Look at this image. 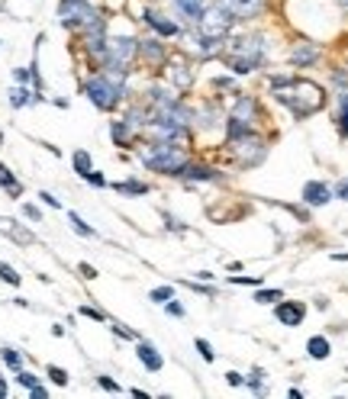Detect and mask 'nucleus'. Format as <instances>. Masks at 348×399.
Returning a JSON list of instances; mask_svg holds the SVG:
<instances>
[{"label":"nucleus","instance_id":"obj_38","mask_svg":"<svg viewBox=\"0 0 348 399\" xmlns=\"http://www.w3.org/2000/svg\"><path fill=\"white\" fill-rule=\"evenodd\" d=\"M81 316H87V319H97V322H104V313L100 309H94V306H81Z\"/></svg>","mask_w":348,"mask_h":399},{"label":"nucleus","instance_id":"obj_5","mask_svg":"<svg viewBox=\"0 0 348 399\" xmlns=\"http://www.w3.org/2000/svg\"><path fill=\"white\" fill-rule=\"evenodd\" d=\"M100 19V10L91 0H62L58 3V23L65 29H87Z\"/></svg>","mask_w":348,"mask_h":399},{"label":"nucleus","instance_id":"obj_23","mask_svg":"<svg viewBox=\"0 0 348 399\" xmlns=\"http://www.w3.org/2000/svg\"><path fill=\"white\" fill-rule=\"evenodd\" d=\"M39 97L29 87H13L10 91V106H17V110H23V106H29V103H36Z\"/></svg>","mask_w":348,"mask_h":399},{"label":"nucleus","instance_id":"obj_39","mask_svg":"<svg viewBox=\"0 0 348 399\" xmlns=\"http://www.w3.org/2000/svg\"><path fill=\"white\" fill-rule=\"evenodd\" d=\"M165 309H168V316H184V306H181V303H174V297L168 299V303H165Z\"/></svg>","mask_w":348,"mask_h":399},{"label":"nucleus","instance_id":"obj_25","mask_svg":"<svg viewBox=\"0 0 348 399\" xmlns=\"http://www.w3.org/2000/svg\"><path fill=\"white\" fill-rule=\"evenodd\" d=\"M71 161H75V171H77L81 177H87L91 171H94V161H91V155H87L84 149H77L75 155H71Z\"/></svg>","mask_w":348,"mask_h":399},{"label":"nucleus","instance_id":"obj_21","mask_svg":"<svg viewBox=\"0 0 348 399\" xmlns=\"http://www.w3.org/2000/svg\"><path fill=\"white\" fill-rule=\"evenodd\" d=\"M174 7H178L181 17H187V19H194V23H197L200 13L207 10V0H174Z\"/></svg>","mask_w":348,"mask_h":399},{"label":"nucleus","instance_id":"obj_29","mask_svg":"<svg viewBox=\"0 0 348 399\" xmlns=\"http://www.w3.org/2000/svg\"><path fill=\"white\" fill-rule=\"evenodd\" d=\"M277 299H284L281 290H258V293H255V303H262V306H271Z\"/></svg>","mask_w":348,"mask_h":399},{"label":"nucleus","instance_id":"obj_46","mask_svg":"<svg viewBox=\"0 0 348 399\" xmlns=\"http://www.w3.org/2000/svg\"><path fill=\"white\" fill-rule=\"evenodd\" d=\"M39 196H42V203H46V206H52V210H62L58 196H52V194H39Z\"/></svg>","mask_w":348,"mask_h":399},{"label":"nucleus","instance_id":"obj_52","mask_svg":"<svg viewBox=\"0 0 348 399\" xmlns=\"http://www.w3.org/2000/svg\"><path fill=\"white\" fill-rule=\"evenodd\" d=\"M0 142H3V132H0Z\"/></svg>","mask_w":348,"mask_h":399},{"label":"nucleus","instance_id":"obj_11","mask_svg":"<svg viewBox=\"0 0 348 399\" xmlns=\"http://www.w3.org/2000/svg\"><path fill=\"white\" fill-rule=\"evenodd\" d=\"M258 120V100L255 97H239L229 113V122H239V126H248L252 129V122Z\"/></svg>","mask_w":348,"mask_h":399},{"label":"nucleus","instance_id":"obj_12","mask_svg":"<svg viewBox=\"0 0 348 399\" xmlns=\"http://www.w3.org/2000/svg\"><path fill=\"white\" fill-rule=\"evenodd\" d=\"M300 200H303L306 206H326V203L332 200V187L322 184V180H310V184L303 187Z\"/></svg>","mask_w":348,"mask_h":399},{"label":"nucleus","instance_id":"obj_7","mask_svg":"<svg viewBox=\"0 0 348 399\" xmlns=\"http://www.w3.org/2000/svg\"><path fill=\"white\" fill-rule=\"evenodd\" d=\"M229 149H232L235 161H239L242 167L262 165L264 155H268V145H264V139H258V136H252V132H245V136L232 139V142H229Z\"/></svg>","mask_w":348,"mask_h":399},{"label":"nucleus","instance_id":"obj_18","mask_svg":"<svg viewBox=\"0 0 348 399\" xmlns=\"http://www.w3.org/2000/svg\"><path fill=\"white\" fill-rule=\"evenodd\" d=\"M178 177H184V180H217V171H213V167H207V165H184V171H181Z\"/></svg>","mask_w":348,"mask_h":399},{"label":"nucleus","instance_id":"obj_34","mask_svg":"<svg viewBox=\"0 0 348 399\" xmlns=\"http://www.w3.org/2000/svg\"><path fill=\"white\" fill-rule=\"evenodd\" d=\"M339 129L342 136H348V93L342 97V110H339Z\"/></svg>","mask_w":348,"mask_h":399},{"label":"nucleus","instance_id":"obj_17","mask_svg":"<svg viewBox=\"0 0 348 399\" xmlns=\"http://www.w3.org/2000/svg\"><path fill=\"white\" fill-rule=\"evenodd\" d=\"M0 187L10 194V200H19V196H23V184L13 177V171H10L3 161H0Z\"/></svg>","mask_w":348,"mask_h":399},{"label":"nucleus","instance_id":"obj_28","mask_svg":"<svg viewBox=\"0 0 348 399\" xmlns=\"http://www.w3.org/2000/svg\"><path fill=\"white\" fill-rule=\"evenodd\" d=\"M68 223H71V229H75V232L77 235H84V239H94V229H91V225H87L84 223V219H81V216H77V213H68Z\"/></svg>","mask_w":348,"mask_h":399},{"label":"nucleus","instance_id":"obj_41","mask_svg":"<svg viewBox=\"0 0 348 399\" xmlns=\"http://www.w3.org/2000/svg\"><path fill=\"white\" fill-rule=\"evenodd\" d=\"M87 184H94V187H107V177L104 174H97V171H91V174L84 177Z\"/></svg>","mask_w":348,"mask_h":399},{"label":"nucleus","instance_id":"obj_8","mask_svg":"<svg viewBox=\"0 0 348 399\" xmlns=\"http://www.w3.org/2000/svg\"><path fill=\"white\" fill-rule=\"evenodd\" d=\"M139 52V39L132 36H120V39H107V62H116V65H129Z\"/></svg>","mask_w":348,"mask_h":399},{"label":"nucleus","instance_id":"obj_30","mask_svg":"<svg viewBox=\"0 0 348 399\" xmlns=\"http://www.w3.org/2000/svg\"><path fill=\"white\" fill-rule=\"evenodd\" d=\"M171 297H174V287H155L149 293V299H152V303H158V306H165Z\"/></svg>","mask_w":348,"mask_h":399},{"label":"nucleus","instance_id":"obj_37","mask_svg":"<svg viewBox=\"0 0 348 399\" xmlns=\"http://www.w3.org/2000/svg\"><path fill=\"white\" fill-rule=\"evenodd\" d=\"M48 377H52L55 387H65V383H68V373L62 371V367H48Z\"/></svg>","mask_w":348,"mask_h":399},{"label":"nucleus","instance_id":"obj_36","mask_svg":"<svg viewBox=\"0 0 348 399\" xmlns=\"http://www.w3.org/2000/svg\"><path fill=\"white\" fill-rule=\"evenodd\" d=\"M23 216H26V219H33V223H42V210H39V206H33V203H23Z\"/></svg>","mask_w":348,"mask_h":399},{"label":"nucleus","instance_id":"obj_48","mask_svg":"<svg viewBox=\"0 0 348 399\" xmlns=\"http://www.w3.org/2000/svg\"><path fill=\"white\" fill-rule=\"evenodd\" d=\"M13 77H17L19 84H26L29 77H33V71H26V68H17V71H13Z\"/></svg>","mask_w":348,"mask_h":399},{"label":"nucleus","instance_id":"obj_6","mask_svg":"<svg viewBox=\"0 0 348 399\" xmlns=\"http://www.w3.org/2000/svg\"><path fill=\"white\" fill-rule=\"evenodd\" d=\"M235 17L229 13L226 7H219V3H213V7H207L203 13H200L197 26H200V36H210V39H226L229 29H232Z\"/></svg>","mask_w":348,"mask_h":399},{"label":"nucleus","instance_id":"obj_3","mask_svg":"<svg viewBox=\"0 0 348 399\" xmlns=\"http://www.w3.org/2000/svg\"><path fill=\"white\" fill-rule=\"evenodd\" d=\"M264 52H268V46H264L262 36H239L229 42L226 65L232 68L235 75H252L255 68L264 62Z\"/></svg>","mask_w":348,"mask_h":399},{"label":"nucleus","instance_id":"obj_45","mask_svg":"<svg viewBox=\"0 0 348 399\" xmlns=\"http://www.w3.org/2000/svg\"><path fill=\"white\" fill-rule=\"evenodd\" d=\"M226 380H229V387H242L245 377H242V373H235V371H229V373H226Z\"/></svg>","mask_w":348,"mask_h":399},{"label":"nucleus","instance_id":"obj_26","mask_svg":"<svg viewBox=\"0 0 348 399\" xmlns=\"http://www.w3.org/2000/svg\"><path fill=\"white\" fill-rule=\"evenodd\" d=\"M0 361L7 364L10 371H23V354L17 348H0Z\"/></svg>","mask_w":348,"mask_h":399},{"label":"nucleus","instance_id":"obj_47","mask_svg":"<svg viewBox=\"0 0 348 399\" xmlns=\"http://www.w3.org/2000/svg\"><path fill=\"white\" fill-rule=\"evenodd\" d=\"M29 396H33V399H46V396H48V390L42 387V383H36V387L29 390Z\"/></svg>","mask_w":348,"mask_h":399},{"label":"nucleus","instance_id":"obj_10","mask_svg":"<svg viewBox=\"0 0 348 399\" xmlns=\"http://www.w3.org/2000/svg\"><path fill=\"white\" fill-rule=\"evenodd\" d=\"M219 7H226L235 19H255L262 17L264 10V0H217Z\"/></svg>","mask_w":348,"mask_h":399},{"label":"nucleus","instance_id":"obj_1","mask_svg":"<svg viewBox=\"0 0 348 399\" xmlns=\"http://www.w3.org/2000/svg\"><path fill=\"white\" fill-rule=\"evenodd\" d=\"M274 100L284 103L287 110L297 116V120H306L313 113H320L326 106V91L313 81H300V77H291V81L274 91Z\"/></svg>","mask_w":348,"mask_h":399},{"label":"nucleus","instance_id":"obj_4","mask_svg":"<svg viewBox=\"0 0 348 399\" xmlns=\"http://www.w3.org/2000/svg\"><path fill=\"white\" fill-rule=\"evenodd\" d=\"M84 93H87V100L94 103L97 110H116L120 106V100L126 97V87H122V81H113L110 75H94L91 81L84 84Z\"/></svg>","mask_w":348,"mask_h":399},{"label":"nucleus","instance_id":"obj_20","mask_svg":"<svg viewBox=\"0 0 348 399\" xmlns=\"http://www.w3.org/2000/svg\"><path fill=\"white\" fill-rule=\"evenodd\" d=\"M139 52L149 58L152 65H161V62H165V46H161L158 39H142V42H139Z\"/></svg>","mask_w":348,"mask_h":399},{"label":"nucleus","instance_id":"obj_22","mask_svg":"<svg viewBox=\"0 0 348 399\" xmlns=\"http://www.w3.org/2000/svg\"><path fill=\"white\" fill-rule=\"evenodd\" d=\"M113 190L120 196H145L149 194V184H142V180H116Z\"/></svg>","mask_w":348,"mask_h":399},{"label":"nucleus","instance_id":"obj_9","mask_svg":"<svg viewBox=\"0 0 348 399\" xmlns=\"http://www.w3.org/2000/svg\"><path fill=\"white\" fill-rule=\"evenodd\" d=\"M274 316H277L281 325H287V328H297V325L303 322V316H306V306H303L300 299H281V303L274 306Z\"/></svg>","mask_w":348,"mask_h":399},{"label":"nucleus","instance_id":"obj_40","mask_svg":"<svg viewBox=\"0 0 348 399\" xmlns=\"http://www.w3.org/2000/svg\"><path fill=\"white\" fill-rule=\"evenodd\" d=\"M97 383H100L104 390H110V393H120V383L110 380V377H97Z\"/></svg>","mask_w":348,"mask_h":399},{"label":"nucleus","instance_id":"obj_35","mask_svg":"<svg viewBox=\"0 0 348 399\" xmlns=\"http://www.w3.org/2000/svg\"><path fill=\"white\" fill-rule=\"evenodd\" d=\"M17 380L23 383L26 390H33V387H36V383H39V377H36V373H29V371H17Z\"/></svg>","mask_w":348,"mask_h":399},{"label":"nucleus","instance_id":"obj_31","mask_svg":"<svg viewBox=\"0 0 348 399\" xmlns=\"http://www.w3.org/2000/svg\"><path fill=\"white\" fill-rule=\"evenodd\" d=\"M194 348L200 351V358H203V361H217V351H213V344H210L207 338H197V342H194Z\"/></svg>","mask_w":348,"mask_h":399},{"label":"nucleus","instance_id":"obj_49","mask_svg":"<svg viewBox=\"0 0 348 399\" xmlns=\"http://www.w3.org/2000/svg\"><path fill=\"white\" fill-rule=\"evenodd\" d=\"M81 277H87V280H94L97 277V270L91 268V264H81Z\"/></svg>","mask_w":348,"mask_h":399},{"label":"nucleus","instance_id":"obj_33","mask_svg":"<svg viewBox=\"0 0 348 399\" xmlns=\"http://www.w3.org/2000/svg\"><path fill=\"white\" fill-rule=\"evenodd\" d=\"M245 383H248L255 393H264V371H252V377H245Z\"/></svg>","mask_w":348,"mask_h":399},{"label":"nucleus","instance_id":"obj_44","mask_svg":"<svg viewBox=\"0 0 348 399\" xmlns=\"http://www.w3.org/2000/svg\"><path fill=\"white\" fill-rule=\"evenodd\" d=\"M232 284H242V287H258L262 277H232Z\"/></svg>","mask_w":348,"mask_h":399},{"label":"nucleus","instance_id":"obj_15","mask_svg":"<svg viewBox=\"0 0 348 399\" xmlns=\"http://www.w3.org/2000/svg\"><path fill=\"white\" fill-rule=\"evenodd\" d=\"M142 19H145V23H149L155 33H161V36H178V23L165 19L161 13H155V10H145V13H142Z\"/></svg>","mask_w":348,"mask_h":399},{"label":"nucleus","instance_id":"obj_51","mask_svg":"<svg viewBox=\"0 0 348 399\" xmlns=\"http://www.w3.org/2000/svg\"><path fill=\"white\" fill-rule=\"evenodd\" d=\"M339 3H342V10H345V13H348V0H339Z\"/></svg>","mask_w":348,"mask_h":399},{"label":"nucleus","instance_id":"obj_27","mask_svg":"<svg viewBox=\"0 0 348 399\" xmlns=\"http://www.w3.org/2000/svg\"><path fill=\"white\" fill-rule=\"evenodd\" d=\"M168 75L174 77V84H178L181 91H187V87H190V81H194V75H190V71H187V68H184V65H171V71H168Z\"/></svg>","mask_w":348,"mask_h":399},{"label":"nucleus","instance_id":"obj_50","mask_svg":"<svg viewBox=\"0 0 348 399\" xmlns=\"http://www.w3.org/2000/svg\"><path fill=\"white\" fill-rule=\"evenodd\" d=\"M7 393H10V390H7V383H3V377H0V399H7Z\"/></svg>","mask_w":348,"mask_h":399},{"label":"nucleus","instance_id":"obj_19","mask_svg":"<svg viewBox=\"0 0 348 399\" xmlns=\"http://www.w3.org/2000/svg\"><path fill=\"white\" fill-rule=\"evenodd\" d=\"M329 351H332V344H329V338H322V335H313L310 342H306V354H310L313 361H326Z\"/></svg>","mask_w":348,"mask_h":399},{"label":"nucleus","instance_id":"obj_2","mask_svg":"<svg viewBox=\"0 0 348 399\" xmlns=\"http://www.w3.org/2000/svg\"><path fill=\"white\" fill-rule=\"evenodd\" d=\"M142 165L149 167V171H158V174H171L178 177L181 171H184V165H187V155L181 151L178 142H152L149 149L142 151Z\"/></svg>","mask_w":348,"mask_h":399},{"label":"nucleus","instance_id":"obj_14","mask_svg":"<svg viewBox=\"0 0 348 399\" xmlns=\"http://www.w3.org/2000/svg\"><path fill=\"white\" fill-rule=\"evenodd\" d=\"M136 354H139V361L145 364V371L158 373L161 367H165V358H161L158 348H155L152 342H139V344H136Z\"/></svg>","mask_w":348,"mask_h":399},{"label":"nucleus","instance_id":"obj_43","mask_svg":"<svg viewBox=\"0 0 348 399\" xmlns=\"http://www.w3.org/2000/svg\"><path fill=\"white\" fill-rule=\"evenodd\" d=\"M332 196H339V200H348V180H339V184H336V190H332Z\"/></svg>","mask_w":348,"mask_h":399},{"label":"nucleus","instance_id":"obj_32","mask_svg":"<svg viewBox=\"0 0 348 399\" xmlns=\"http://www.w3.org/2000/svg\"><path fill=\"white\" fill-rule=\"evenodd\" d=\"M0 280H3V284H13V287H19V274L10 268V264H3V261H0Z\"/></svg>","mask_w":348,"mask_h":399},{"label":"nucleus","instance_id":"obj_42","mask_svg":"<svg viewBox=\"0 0 348 399\" xmlns=\"http://www.w3.org/2000/svg\"><path fill=\"white\" fill-rule=\"evenodd\" d=\"M110 328H113V335H120V338H129V342H136V332H129V328H122L120 322L110 325Z\"/></svg>","mask_w":348,"mask_h":399},{"label":"nucleus","instance_id":"obj_13","mask_svg":"<svg viewBox=\"0 0 348 399\" xmlns=\"http://www.w3.org/2000/svg\"><path fill=\"white\" fill-rule=\"evenodd\" d=\"M0 232L7 235V239H13L17 245H33L36 241V235L29 232V229H23L17 219H7V216H0Z\"/></svg>","mask_w":348,"mask_h":399},{"label":"nucleus","instance_id":"obj_16","mask_svg":"<svg viewBox=\"0 0 348 399\" xmlns=\"http://www.w3.org/2000/svg\"><path fill=\"white\" fill-rule=\"evenodd\" d=\"M316 58H320V48L316 46H310V42H300V46L293 48L291 52V62L297 68H306V65H313V62H316Z\"/></svg>","mask_w":348,"mask_h":399},{"label":"nucleus","instance_id":"obj_24","mask_svg":"<svg viewBox=\"0 0 348 399\" xmlns=\"http://www.w3.org/2000/svg\"><path fill=\"white\" fill-rule=\"evenodd\" d=\"M132 126L126 120H113V126H110V136H113V142L116 145H129V139H132Z\"/></svg>","mask_w":348,"mask_h":399}]
</instances>
